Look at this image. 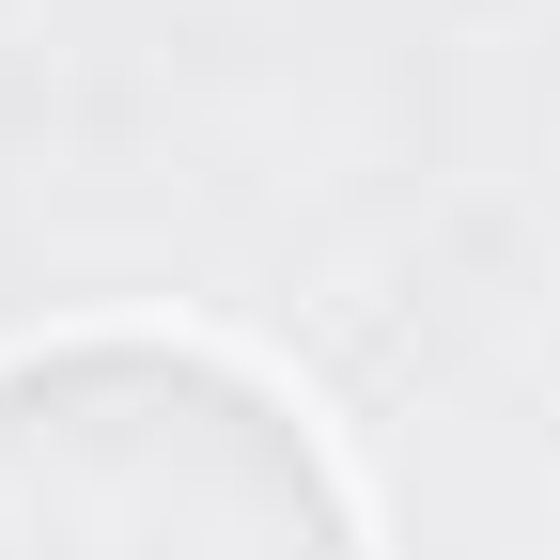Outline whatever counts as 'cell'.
<instances>
[{
    "instance_id": "1",
    "label": "cell",
    "mask_w": 560,
    "mask_h": 560,
    "mask_svg": "<svg viewBox=\"0 0 560 560\" xmlns=\"http://www.w3.org/2000/svg\"><path fill=\"white\" fill-rule=\"evenodd\" d=\"M0 560H359V514L265 374L62 342L0 374Z\"/></svg>"
}]
</instances>
